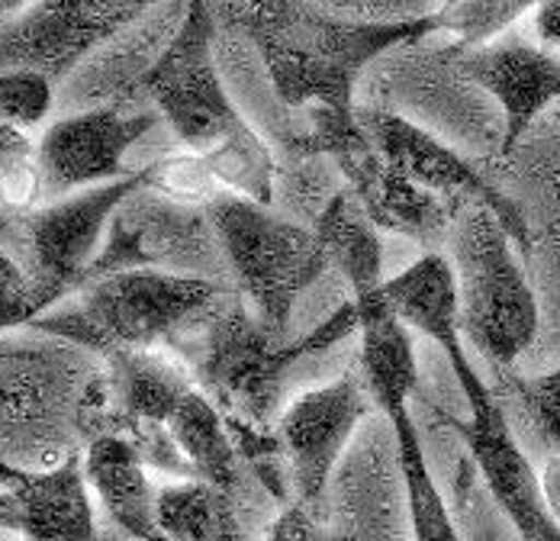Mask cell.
Segmentation results:
<instances>
[{"label":"cell","instance_id":"6da1fadb","mask_svg":"<svg viewBox=\"0 0 560 541\" xmlns=\"http://www.w3.org/2000/svg\"><path fill=\"white\" fill-rule=\"evenodd\" d=\"M354 332L358 313L351 300L338 303L332 316L303 335H278L238 293H229L187 325L171 352L223 413L248 471L261 484H271L283 474L278 419L290 368L310 355L336 348Z\"/></svg>","mask_w":560,"mask_h":541},{"label":"cell","instance_id":"7a4b0ae2","mask_svg":"<svg viewBox=\"0 0 560 541\" xmlns=\"http://www.w3.org/2000/svg\"><path fill=\"white\" fill-rule=\"evenodd\" d=\"M213 13L217 23L223 20L258 46L271 88L287 107L326 113L358 110L354 91L374 58L442 33L439 7L402 20H371L293 0L213 3Z\"/></svg>","mask_w":560,"mask_h":541},{"label":"cell","instance_id":"3957f363","mask_svg":"<svg viewBox=\"0 0 560 541\" xmlns=\"http://www.w3.org/2000/svg\"><path fill=\"white\" fill-rule=\"evenodd\" d=\"M217 26L213 3H184L177 30L142 71L139 91L162 113L184 152L210 164L223 191L275 207L278 156L225 91L217 65Z\"/></svg>","mask_w":560,"mask_h":541},{"label":"cell","instance_id":"277c9868","mask_svg":"<svg viewBox=\"0 0 560 541\" xmlns=\"http://www.w3.org/2000/svg\"><path fill=\"white\" fill-rule=\"evenodd\" d=\"M229 293L235 287L223 280L126 270L91 280L78 303L43 313L30 329L101 358L113 352H152L171 348L187 325Z\"/></svg>","mask_w":560,"mask_h":541},{"label":"cell","instance_id":"5b68a950","mask_svg":"<svg viewBox=\"0 0 560 541\" xmlns=\"http://www.w3.org/2000/svg\"><path fill=\"white\" fill-rule=\"evenodd\" d=\"M445 249L464 342L497 371H512L541 325L538 297L518 262V245L487 207H464L454 217Z\"/></svg>","mask_w":560,"mask_h":541},{"label":"cell","instance_id":"8992f818","mask_svg":"<svg viewBox=\"0 0 560 541\" xmlns=\"http://www.w3.org/2000/svg\"><path fill=\"white\" fill-rule=\"evenodd\" d=\"M207 214L235 293L271 332L290 335L300 297L329 270V255L316 232L232 191H223Z\"/></svg>","mask_w":560,"mask_h":541},{"label":"cell","instance_id":"52a82bcc","mask_svg":"<svg viewBox=\"0 0 560 541\" xmlns=\"http://www.w3.org/2000/svg\"><path fill=\"white\" fill-rule=\"evenodd\" d=\"M149 177L152 171L142 164L122 181L71 194L33 214H0V249L26 274L39 316L88 284V270L104 249L113 214L136 191L149 187Z\"/></svg>","mask_w":560,"mask_h":541},{"label":"cell","instance_id":"ba28073f","mask_svg":"<svg viewBox=\"0 0 560 541\" xmlns=\"http://www.w3.org/2000/svg\"><path fill=\"white\" fill-rule=\"evenodd\" d=\"M313 146L336 164L345 191L358 200L361 214L371 219L377 232L399 235L429 252H445L454 217L460 210L448 207L442 197L412 184L396 171L354 113H326L310 110L306 126Z\"/></svg>","mask_w":560,"mask_h":541},{"label":"cell","instance_id":"9c48e42d","mask_svg":"<svg viewBox=\"0 0 560 541\" xmlns=\"http://www.w3.org/2000/svg\"><path fill=\"white\" fill-rule=\"evenodd\" d=\"M126 270H159L229 284L223 249L210 214L203 207L174 204L149 187L136 191L113 214L104 249L88 270V284Z\"/></svg>","mask_w":560,"mask_h":541},{"label":"cell","instance_id":"30bf717a","mask_svg":"<svg viewBox=\"0 0 560 541\" xmlns=\"http://www.w3.org/2000/svg\"><path fill=\"white\" fill-rule=\"evenodd\" d=\"M374 410L358 361L341 378L293 396L278 419V441L290 481V503L323 509L338 461Z\"/></svg>","mask_w":560,"mask_h":541},{"label":"cell","instance_id":"8fae6325","mask_svg":"<svg viewBox=\"0 0 560 541\" xmlns=\"http://www.w3.org/2000/svg\"><path fill=\"white\" fill-rule=\"evenodd\" d=\"M358 119L374 139V146L381 149V156L396 171H402L412 184L442 197L454 210L487 207L503 222V229L512 235L518 252H528L532 235H528V219L522 214V207L509 194H503L470 159L451 149L445 139H439L425 126L390 110L361 107Z\"/></svg>","mask_w":560,"mask_h":541},{"label":"cell","instance_id":"7c38bea8","mask_svg":"<svg viewBox=\"0 0 560 541\" xmlns=\"http://www.w3.org/2000/svg\"><path fill=\"white\" fill-rule=\"evenodd\" d=\"M152 7L136 0H39L0 30V71H33L61 81L84 55L142 20Z\"/></svg>","mask_w":560,"mask_h":541},{"label":"cell","instance_id":"4fadbf2b","mask_svg":"<svg viewBox=\"0 0 560 541\" xmlns=\"http://www.w3.org/2000/svg\"><path fill=\"white\" fill-rule=\"evenodd\" d=\"M439 416L464 441V454L477 468L487 496L515 529L518 541H560V526L541 499L538 471L509 426L503 400L493 393L480 403H470L467 419H457L451 413Z\"/></svg>","mask_w":560,"mask_h":541},{"label":"cell","instance_id":"5bb4252c","mask_svg":"<svg viewBox=\"0 0 560 541\" xmlns=\"http://www.w3.org/2000/svg\"><path fill=\"white\" fill-rule=\"evenodd\" d=\"M155 123V113H129L122 107H94L56 119L39 139L46 197L65 200L129 177L136 168H126V152L152 133Z\"/></svg>","mask_w":560,"mask_h":541},{"label":"cell","instance_id":"9a60e30c","mask_svg":"<svg viewBox=\"0 0 560 541\" xmlns=\"http://www.w3.org/2000/svg\"><path fill=\"white\" fill-rule=\"evenodd\" d=\"M0 529L20 541H97L84 458L68 451L39 471L0 458Z\"/></svg>","mask_w":560,"mask_h":541},{"label":"cell","instance_id":"2e32d148","mask_svg":"<svg viewBox=\"0 0 560 541\" xmlns=\"http://www.w3.org/2000/svg\"><path fill=\"white\" fill-rule=\"evenodd\" d=\"M457 71L503 110V152H512L532 123L560 101V55L522 36L505 33L490 46L457 53Z\"/></svg>","mask_w":560,"mask_h":541},{"label":"cell","instance_id":"e0dca14e","mask_svg":"<svg viewBox=\"0 0 560 541\" xmlns=\"http://www.w3.org/2000/svg\"><path fill=\"white\" fill-rule=\"evenodd\" d=\"M384 297H387L399 323L409 332L425 335L429 342H435L445 352L451 375L460 383L467 406L493 396V387L477 375V368L464 348L457 287H454V270H451L445 252L419 255L412 265H406L399 274L387 277Z\"/></svg>","mask_w":560,"mask_h":541},{"label":"cell","instance_id":"ac0fdd59","mask_svg":"<svg viewBox=\"0 0 560 541\" xmlns=\"http://www.w3.org/2000/svg\"><path fill=\"white\" fill-rule=\"evenodd\" d=\"M354 313H358V335L361 348L354 355L361 378L368 383V393L381 413L393 406H409V400L419 393V358H416V342L412 332L396 320L390 310L384 287L354 297Z\"/></svg>","mask_w":560,"mask_h":541},{"label":"cell","instance_id":"d6986e66","mask_svg":"<svg viewBox=\"0 0 560 541\" xmlns=\"http://www.w3.org/2000/svg\"><path fill=\"white\" fill-rule=\"evenodd\" d=\"M168 433L177 445V451L184 454L194 481H203L210 487L223 490L232 499L242 503V509L252 516V490L258 487V481L252 477L232 429L223 419V413L213 406V400L194 387L184 403L174 410L168 423Z\"/></svg>","mask_w":560,"mask_h":541},{"label":"cell","instance_id":"ffe728a7","mask_svg":"<svg viewBox=\"0 0 560 541\" xmlns=\"http://www.w3.org/2000/svg\"><path fill=\"white\" fill-rule=\"evenodd\" d=\"M384 416L390 423L396 471H399V484H402V496H406L412 541H464L460 529H457V516L432 474V464H429L412 410L393 406Z\"/></svg>","mask_w":560,"mask_h":541},{"label":"cell","instance_id":"44dd1931","mask_svg":"<svg viewBox=\"0 0 560 541\" xmlns=\"http://www.w3.org/2000/svg\"><path fill=\"white\" fill-rule=\"evenodd\" d=\"M155 522L171 541H255L242 503L194 477L159 484Z\"/></svg>","mask_w":560,"mask_h":541},{"label":"cell","instance_id":"7402d4cb","mask_svg":"<svg viewBox=\"0 0 560 541\" xmlns=\"http://www.w3.org/2000/svg\"><path fill=\"white\" fill-rule=\"evenodd\" d=\"M313 232L329 255V268L336 265V270H341V277L348 280L351 300L384 287L387 277L381 232L361 214L358 200L348 191H338L329 200L323 217L313 222Z\"/></svg>","mask_w":560,"mask_h":541},{"label":"cell","instance_id":"603a6c76","mask_svg":"<svg viewBox=\"0 0 560 541\" xmlns=\"http://www.w3.org/2000/svg\"><path fill=\"white\" fill-rule=\"evenodd\" d=\"M535 3L522 0H457V3H442L439 20L442 33H448L451 53H470L480 46H490L503 39L505 33L532 13Z\"/></svg>","mask_w":560,"mask_h":541},{"label":"cell","instance_id":"cb8c5ba5","mask_svg":"<svg viewBox=\"0 0 560 541\" xmlns=\"http://www.w3.org/2000/svg\"><path fill=\"white\" fill-rule=\"evenodd\" d=\"M43 197L39 142L23 129L0 126V214H33Z\"/></svg>","mask_w":560,"mask_h":541},{"label":"cell","instance_id":"d4e9b609","mask_svg":"<svg viewBox=\"0 0 560 541\" xmlns=\"http://www.w3.org/2000/svg\"><path fill=\"white\" fill-rule=\"evenodd\" d=\"M500 378L493 383V393L500 400H512L518 406V413L525 416V423L532 426L535 438L545 445L548 454L560 451V365L535 375V378H522L515 371H497Z\"/></svg>","mask_w":560,"mask_h":541},{"label":"cell","instance_id":"484cf974","mask_svg":"<svg viewBox=\"0 0 560 541\" xmlns=\"http://www.w3.org/2000/svg\"><path fill=\"white\" fill-rule=\"evenodd\" d=\"M149 171H152L149 191L168 197L174 204L207 210L223 194V184L217 181L210 164L194 152H171L159 162H149Z\"/></svg>","mask_w":560,"mask_h":541},{"label":"cell","instance_id":"4316f807","mask_svg":"<svg viewBox=\"0 0 560 541\" xmlns=\"http://www.w3.org/2000/svg\"><path fill=\"white\" fill-rule=\"evenodd\" d=\"M56 104V84L33 71H0V126L36 129Z\"/></svg>","mask_w":560,"mask_h":541},{"label":"cell","instance_id":"83f0119b","mask_svg":"<svg viewBox=\"0 0 560 541\" xmlns=\"http://www.w3.org/2000/svg\"><path fill=\"white\" fill-rule=\"evenodd\" d=\"M265 541H341L336 529L326 522L323 509L303 506V503H287L265 529Z\"/></svg>","mask_w":560,"mask_h":541},{"label":"cell","instance_id":"f1b7e54d","mask_svg":"<svg viewBox=\"0 0 560 541\" xmlns=\"http://www.w3.org/2000/svg\"><path fill=\"white\" fill-rule=\"evenodd\" d=\"M532 33H535V43L548 53L560 55V0H545V3H535L532 13Z\"/></svg>","mask_w":560,"mask_h":541},{"label":"cell","instance_id":"f546056e","mask_svg":"<svg viewBox=\"0 0 560 541\" xmlns=\"http://www.w3.org/2000/svg\"><path fill=\"white\" fill-rule=\"evenodd\" d=\"M0 300H23V303H30L36 310V320H39V307L33 300L26 274L16 268V262L3 249H0Z\"/></svg>","mask_w":560,"mask_h":541},{"label":"cell","instance_id":"4dcf8cb0","mask_svg":"<svg viewBox=\"0 0 560 541\" xmlns=\"http://www.w3.org/2000/svg\"><path fill=\"white\" fill-rule=\"evenodd\" d=\"M538 484H541V499H545L551 519L560 526V451L545 458V464L538 471Z\"/></svg>","mask_w":560,"mask_h":541},{"label":"cell","instance_id":"1f68e13d","mask_svg":"<svg viewBox=\"0 0 560 541\" xmlns=\"http://www.w3.org/2000/svg\"><path fill=\"white\" fill-rule=\"evenodd\" d=\"M46 345H16V342H0V361H23L36 358Z\"/></svg>","mask_w":560,"mask_h":541},{"label":"cell","instance_id":"d6a6232c","mask_svg":"<svg viewBox=\"0 0 560 541\" xmlns=\"http://www.w3.org/2000/svg\"><path fill=\"white\" fill-rule=\"evenodd\" d=\"M26 3H0V30L7 26V20H13Z\"/></svg>","mask_w":560,"mask_h":541}]
</instances>
